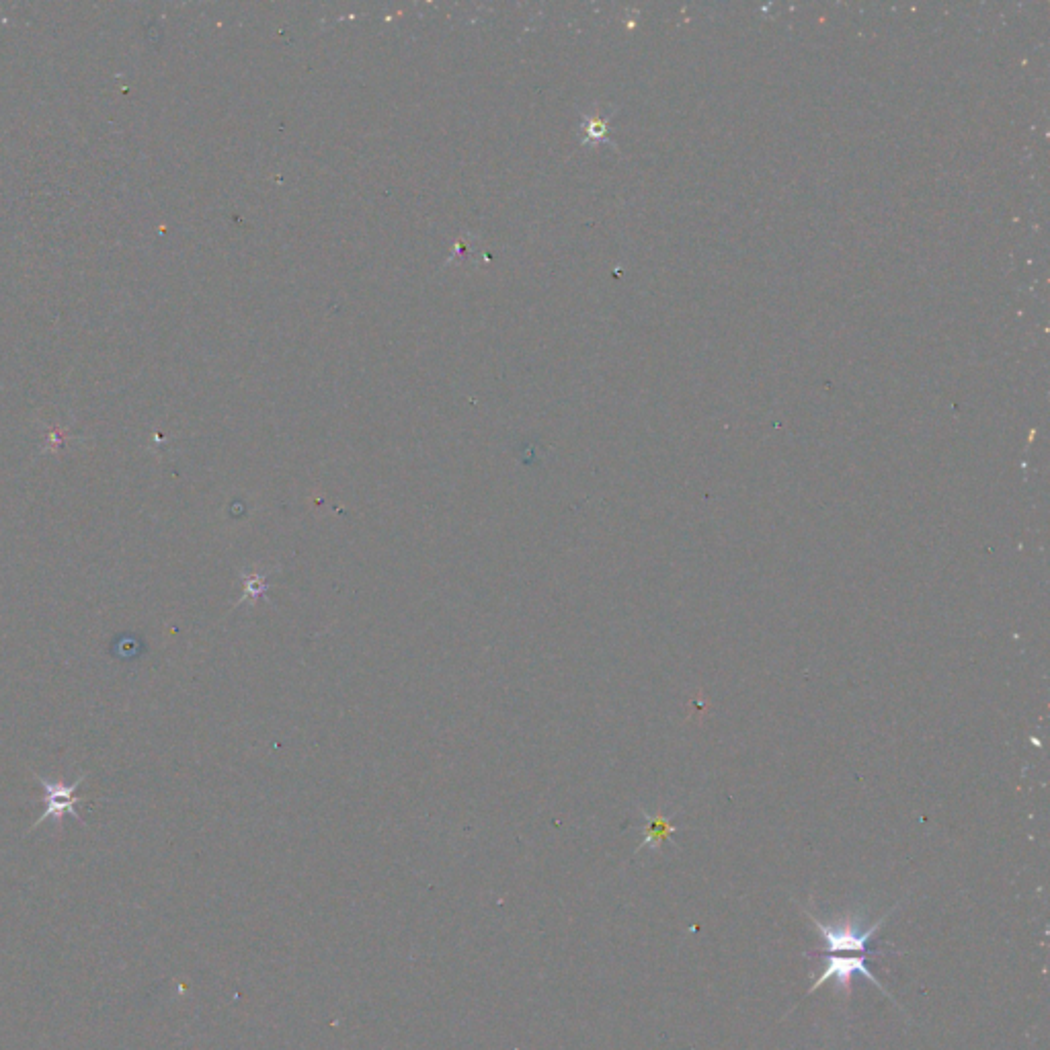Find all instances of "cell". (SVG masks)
<instances>
[{"mask_svg": "<svg viewBox=\"0 0 1050 1050\" xmlns=\"http://www.w3.org/2000/svg\"><path fill=\"white\" fill-rule=\"evenodd\" d=\"M804 913L809 915V919L817 927V932L823 936L829 954H847V952L864 954L868 950L870 940L876 936V932L884 925V921L895 913V909L888 911L886 915H882L870 927H862V915L860 913L847 915L845 919H837L835 923H825L817 915H813L811 911H806V909H804Z\"/></svg>", "mask_w": 1050, "mask_h": 1050, "instance_id": "obj_1", "label": "cell"}, {"mask_svg": "<svg viewBox=\"0 0 1050 1050\" xmlns=\"http://www.w3.org/2000/svg\"><path fill=\"white\" fill-rule=\"evenodd\" d=\"M854 975H862L866 977L878 991H882L888 999H891L895 1005H899L895 1001V997L886 991V987L876 979V975L870 971L868 964H866V956L864 954H852V956H845V954H829V958L825 960V968L823 973L815 979V983L811 985L809 993L806 995H813L819 987H823L825 983L829 981H835V991H843L845 995H850L852 991V977Z\"/></svg>", "mask_w": 1050, "mask_h": 1050, "instance_id": "obj_2", "label": "cell"}, {"mask_svg": "<svg viewBox=\"0 0 1050 1050\" xmlns=\"http://www.w3.org/2000/svg\"><path fill=\"white\" fill-rule=\"evenodd\" d=\"M35 776H37L39 784H42V788H44V815L39 817V819L31 825L29 831L37 829L39 825L46 823V821H54V823L60 825L62 819H64L66 815H70V817L76 819L78 823H85L83 817H80V815L76 813V802H78L76 790L85 784V780H87L89 774L78 776L72 784L52 782V780H48V778H44V776H39V774H35Z\"/></svg>", "mask_w": 1050, "mask_h": 1050, "instance_id": "obj_3", "label": "cell"}]
</instances>
